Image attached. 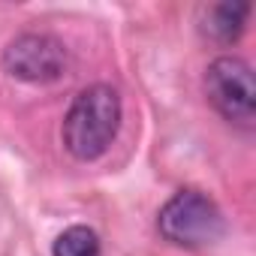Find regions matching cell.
Masks as SVG:
<instances>
[{"mask_svg":"<svg viewBox=\"0 0 256 256\" xmlns=\"http://www.w3.org/2000/svg\"><path fill=\"white\" fill-rule=\"evenodd\" d=\"M157 226L178 247H205L223 235V214L205 193L181 190L163 205Z\"/></svg>","mask_w":256,"mask_h":256,"instance_id":"cell-2","label":"cell"},{"mask_svg":"<svg viewBox=\"0 0 256 256\" xmlns=\"http://www.w3.org/2000/svg\"><path fill=\"white\" fill-rule=\"evenodd\" d=\"M205 94L226 120L238 126H253L256 84L250 66L241 58H217L205 72Z\"/></svg>","mask_w":256,"mask_h":256,"instance_id":"cell-3","label":"cell"},{"mask_svg":"<svg viewBox=\"0 0 256 256\" xmlns=\"http://www.w3.org/2000/svg\"><path fill=\"white\" fill-rule=\"evenodd\" d=\"M4 70L18 78V82H30V84H48L58 82L66 72V48L60 40L48 36V34H22L16 36L6 48H4Z\"/></svg>","mask_w":256,"mask_h":256,"instance_id":"cell-4","label":"cell"},{"mask_svg":"<svg viewBox=\"0 0 256 256\" xmlns=\"http://www.w3.org/2000/svg\"><path fill=\"white\" fill-rule=\"evenodd\" d=\"M120 126V96L108 84L78 90L64 118V145L76 160H96L108 151Z\"/></svg>","mask_w":256,"mask_h":256,"instance_id":"cell-1","label":"cell"},{"mask_svg":"<svg viewBox=\"0 0 256 256\" xmlns=\"http://www.w3.org/2000/svg\"><path fill=\"white\" fill-rule=\"evenodd\" d=\"M52 256H100V238L88 226H70L54 238Z\"/></svg>","mask_w":256,"mask_h":256,"instance_id":"cell-6","label":"cell"},{"mask_svg":"<svg viewBox=\"0 0 256 256\" xmlns=\"http://www.w3.org/2000/svg\"><path fill=\"white\" fill-rule=\"evenodd\" d=\"M250 6L247 4H232V0H223V4H211L202 10V34L217 40V42H235L247 24Z\"/></svg>","mask_w":256,"mask_h":256,"instance_id":"cell-5","label":"cell"}]
</instances>
